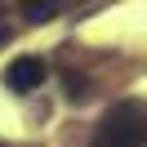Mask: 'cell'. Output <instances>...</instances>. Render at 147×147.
Masks as SVG:
<instances>
[{
    "instance_id": "cell-1",
    "label": "cell",
    "mask_w": 147,
    "mask_h": 147,
    "mask_svg": "<svg viewBox=\"0 0 147 147\" xmlns=\"http://www.w3.org/2000/svg\"><path fill=\"white\" fill-rule=\"evenodd\" d=\"M143 138H147V107L138 98H125L98 120L89 147H143Z\"/></svg>"
},
{
    "instance_id": "cell-2",
    "label": "cell",
    "mask_w": 147,
    "mask_h": 147,
    "mask_svg": "<svg viewBox=\"0 0 147 147\" xmlns=\"http://www.w3.org/2000/svg\"><path fill=\"white\" fill-rule=\"evenodd\" d=\"M45 71H49V67L40 63L36 54H22V58H13V63L5 67V80H9V89H18V94H31V89H40Z\"/></svg>"
},
{
    "instance_id": "cell-3",
    "label": "cell",
    "mask_w": 147,
    "mask_h": 147,
    "mask_svg": "<svg viewBox=\"0 0 147 147\" xmlns=\"http://www.w3.org/2000/svg\"><path fill=\"white\" fill-rule=\"evenodd\" d=\"M22 18H27L31 27L54 22V18H58V0H22Z\"/></svg>"
},
{
    "instance_id": "cell-4",
    "label": "cell",
    "mask_w": 147,
    "mask_h": 147,
    "mask_svg": "<svg viewBox=\"0 0 147 147\" xmlns=\"http://www.w3.org/2000/svg\"><path fill=\"white\" fill-rule=\"evenodd\" d=\"M85 76H67V98H85Z\"/></svg>"
},
{
    "instance_id": "cell-5",
    "label": "cell",
    "mask_w": 147,
    "mask_h": 147,
    "mask_svg": "<svg viewBox=\"0 0 147 147\" xmlns=\"http://www.w3.org/2000/svg\"><path fill=\"white\" fill-rule=\"evenodd\" d=\"M9 40V27H5V9H0V45Z\"/></svg>"
}]
</instances>
